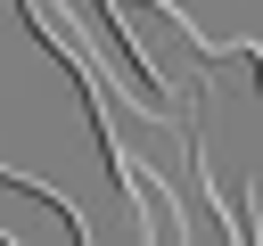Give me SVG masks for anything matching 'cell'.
Segmentation results:
<instances>
[{
    "label": "cell",
    "instance_id": "obj_1",
    "mask_svg": "<svg viewBox=\"0 0 263 246\" xmlns=\"http://www.w3.org/2000/svg\"><path fill=\"white\" fill-rule=\"evenodd\" d=\"M99 16H107V33L132 49V66L173 98V90H189V82H214V66H222V49L173 8V0H99Z\"/></svg>",
    "mask_w": 263,
    "mask_h": 246
},
{
    "label": "cell",
    "instance_id": "obj_2",
    "mask_svg": "<svg viewBox=\"0 0 263 246\" xmlns=\"http://www.w3.org/2000/svg\"><path fill=\"white\" fill-rule=\"evenodd\" d=\"M238 197H247V213H230V238H263V164L238 180Z\"/></svg>",
    "mask_w": 263,
    "mask_h": 246
}]
</instances>
